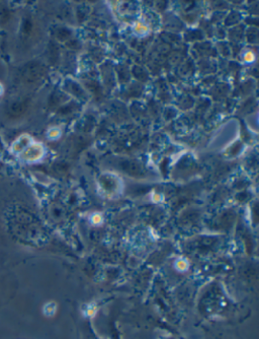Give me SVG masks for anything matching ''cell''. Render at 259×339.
<instances>
[{"instance_id": "6", "label": "cell", "mask_w": 259, "mask_h": 339, "mask_svg": "<svg viewBox=\"0 0 259 339\" xmlns=\"http://www.w3.org/2000/svg\"><path fill=\"white\" fill-rule=\"evenodd\" d=\"M60 135V131L58 130V129H52L50 132H49V136L50 137H54V138H56V137H58Z\"/></svg>"}, {"instance_id": "5", "label": "cell", "mask_w": 259, "mask_h": 339, "mask_svg": "<svg viewBox=\"0 0 259 339\" xmlns=\"http://www.w3.org/2000/svg\"><path fill=\"white\" fill-rule=\"evenodd\" d=\"M69 88H70V91L72 93V94H74L76 97H78V98H86V94L84 93V90L81 88V86L80 85H78L76 82H73V83H71V85L69 86Z\"/></svg>"}, {"instance_id": "7", "label": "cell", "mask_w": 259, "mask_h": 339, "mask_svg": "<svg viewBox=\"0 0 259 339\" xmlns=\"http://www.w3.org/2000/svg\"><path fill=\"white\" fill-rule=\"evenodd\" d=\"M1 93H2V86L0 85V94H1Z\"/></svg>"}, {"instance_id": "2", "label": "cell", "mask_w": 259, "mask_h": 339, "mask_svg": "<svg viewBox=\"0 0 259 339\" xmlns=\"http://www.w3.org/2000/svg\"><path fill=\"white\" fill-rule=\"evenodd\" d=\"M44 155V148L41 144L28 145L22 152L23 160L27 162H35L40 160Z\"/></svg>"}, {"instance_id": "1", "label": "cell", "mask_w": 259, "mask_h": 339, "mask_svg": "<svg viewBox=\"0 0 259 339\" xmlns=\"http://www.w3.org/2000/svg\"><path fill=\"white\" fill-rule=\"evenodd\" d=\"M44 70L39 64H29L22 71V77L27 82H32L43 76Z\"/></svg>"}, {"instance_id": "4", "label": "cell", "mask_w": 259, "mask_h": 339, "mask_svg": "<svg viewBox=\"0 0 259 339\" xmlns=\"http://www.w3.org/2000/svg\"><path fill=\"white\" fill-rule=\"evenodd\" d=\"M24 111H25V105L23 103H13L9 107V110H8L10 115L13 117H17L21 115Z\"/></svg>"}, {"instance_id": "3", "label": "cell", "mask_w": 259, "mask_h": 339, "mask_svg": "<svg viewBox=\"0 0 259 339\" xmlns=\"http://www.w3.org/2000/svg\"><path fill=\"white\" fill-rule=\"evenodd\" d=\"M29 137L26 136V135H23L22 137H20L13 145V150L16 151V152H19V151H23L28 145H29Z\"/></svg>"}]
</instances>
